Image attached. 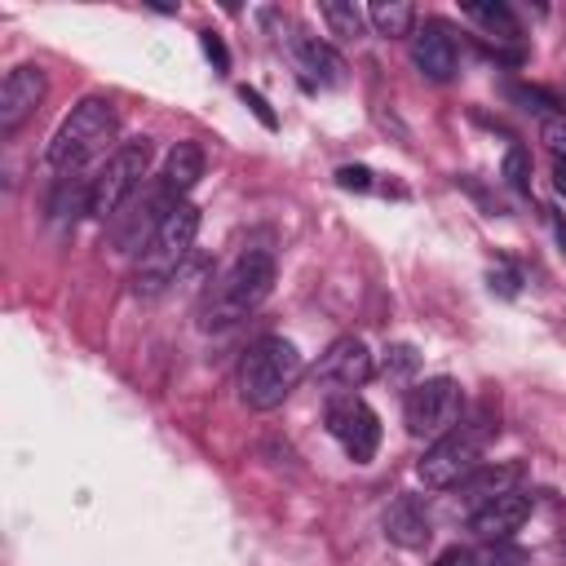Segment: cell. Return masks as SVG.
Masks as SVG:
<instances>
[{
    "mask_svg": "<svg viewBox=\"0 0 566 566\" xmlns=\"http://www.w3.org/2000/svg\"><path fill=\"white\" fill-rule=\"evenodd\" d=\"M274 256L252 248V252H239L203 292L199 301V327L203 332H221V327H234L239 318H248L270 292H274Z\"/></svg>",
    "mask_w": 566,
    "mask_h": 566,
    "instance_id": "obj_1",
    "label": "cell"
},
{
    "mask_svg": "<svg viewBox=\"0 0 566 566\" xmlns=\"http://www.w3.org/2000/svg\"><path fill=\"white\" fill-rule=\"evenodd\" d=\"M301 376H305L301 349H296L292 340H283V336H261V340L248 349L243 367H239V394H243L248 407L274 411V407L287 402V394L296 389Z\"/></svg>",
    "mask_w": 566,
    "mask_h": 566,
    "instance_id": "obj_2",
    "label": "cell"
},
{
    "mask_svg": "<svg viewBox=\"0 0 566 566\" xmlns=\"http://www.w3.org/2000/svg\"><path fill=\"white\" fill-rule=\"evenodd\" d=\"M115 128H119L115 106H111L106 97H84V102L57 124V133H53V142H49V150H44L49 168L62 172V177H66V172H80L93 155L106 150V142L115 137Z\"/></svg>",
    "mask_w": 566,
    "mask_h": 566,
    "instance_id": "obj_3",
    "label": "cell"
},
{
    "mask_svg": "<svg viewBox=\"0 0 566 566\" xmlns=\"http://www.w3.org/2000/svg\"><path fill=\"white\" fill-rule=\"evenodd\" d=\"M195 234H199V208H195V203H177V208L164 217V226L155 230L150 248L142 252L137 274H133V292H137V296H159V292L177 279L181 261L190 256Z\"/></svg>",
    "mask_w": 566,
    "mask_h": 566,
    "instance_id": "obj_4",
    "label": "cell"
},
{
    "mask_svg": "<svg viewBox=\"0 0 566 566\" xmlns=\"http://www.w3.org/2000/svg\"><path fill=\"white\" fill-rule=\"evenodd\" d=\"M491 433H495V424H491V420H464V424H455L451 433L433 438V442H429V451H424V455H420V464H416L420 482H424L429 491L460 486V482L482 464V451H486Z\"/></svg>",
    "mask_w": 566,
    "mask_h": 566,
    "instance_id": "obj_5",
    "label": "cell"
},
{
    "mask_svg": "<svg viewBox=\"0 0 566 566\" xmlns=\"http://www.w3.org/2000/svg\"><path fill=\"white\" fill-rule=\"evenodd\" d=\"M150 155H155L150 137H133V142L115 146V150L106 155V164L93 172L88 217L111 221V217H115V212L137 195V186H142V177H146V168H150Z\"/></svg>",
    "mask_w": 566,
    "mask_h": 566,
    "instance_id": "obj_6",
    "label": "cell"
},
{
    "mask_svg": "<svg viewBox=\"0 0 566 566\" xmlns=\"http://www.w3.org/2000/svg\"><path fill=\"white\" fill-rule=\"evenodd\" d=\"M177 203H186V199H177L164 181H159L155 190H137V195L106 221V243H111V252H119V256L146 252L150 239H155V230L164 226V217H168Z\"/></svg>",
    "mask_w": 566,
    "mask_h": 566,
    "instance_id": "obj_7",
    "label": "cell"
},
{
    "mask_svg": "<svg viewBox=\"0 0 566 566\" xmlns=\"http://www.w3.org/2000/svg\"><path fill=\"white\" fill-rule=\"evenodd\" d=\"M464 411V394L451 376H429L420 385H411L407 402H402V420L411 438H442L460 424Z\"/></svg>",
    "mask_w": 566,
    "mask_h": 566,
    "instance_id": "obj_8",
    "label": "cell"
},
{
    "mask_svg": "<svg viewBox=\"0 0 566 566\" xmlns=\"http://www.w3.org/2000/svg\"><path fill=\"white\" fill-rule=\"evenodd\" d=\"M327 429L345 447L354 464H367L380 447V416L358 398V394H336L327 402Z\"/></svg>",
    "mask_w": 566,
    "mask_h": 566,
    "instance_id": "obj_9",
    "label": "cell"
},
{
    "mask_svg": "<svg viewBox=\"0 0 566 566\" xmlns=\"http://www.w3.org/2000/svg\"><path fill=\"white\" fill-rule=\"evenodd\" d=\"M44 93H49L44 66H35V62L13 66V71L4 75V84H0V133L13 137V133L35 115V106L44 102Z\"/></svg>",
    "mask_w": 566,
    "mask_h": 566,
    "instance_id": "obj_10",
    "label": "cell"
},
{
    "mask_svg": "<svg viewBox=\"0 0 566 566\" xmlns=\"http://www.w3.org/2000/svg\"><path fill=\"white\" fill-rule=\"evenodd\" d=\"M371 376H376V358L358 336H336L314 363V380L336 385V389H358Z\"/></svg>",
    "mask_w": 566,
    "mask_h": 566,
    "instance_id": "obj_11",
    "label": "cell"
},
{
    "mask_svg": "<svg viewBox=\"0 0 566 566\" xmlns=\"http://www.w3.org/2000/svg\"><path fill=\"white\" fill-rule=\"evenodd\" d=\"M411 62H416V71H420L424 80L447 84V80L455 75V66H460V49H455L451 27L438 22V18L420 22V27L411 31Z\"/></svg>",
    "mask_w": 566,
    "mask_h": 566,
    "instance_id": "obj_12",
    "label": "cell"
},
{
    "mask_svg": "<svg viewBox=\"0 0 566 566\" xmlns=\"http://www.w3.org/2000/svg\"><path fill=\"white\" fill-rule=\"evenodd\" d=\"M526 517H531V495L509 491V495H495V500L478 504V509L469 513V531H473L478 539H509Z\"/></svg>",
    "mask_w": 566,
    "mask_h": 566,
    "instance_id": "obj_13",
    "label": "cell"
},
{
    "mask_svg": "<svg viewBox=\"0 0 566 566\" xmlns=\"http://www.w3.org/2000/svg\"><path fill=\"white\" fill-rule=\"evenodd\" d=\"M385 535L398 544V548H424L429 535H433V517L424 509L420 495H398L389 509H385Z\"/></svg>",
    "mask_w": 566,
    "mask_h": 566,
    "instance_id": "obj_14",
    "label": "cell"
},
{
    "mask_svg": "<svg viewBox=\"0 0 566 566\" xmlns=\"http://www.w3.org/2000/svg\"><path fill=\"white\" fill-rule=\"evenodd\" d=\"M522 478H526V464H522V460H482V464L460 482V491H464V500L478 509V504H486V500H495V495L517 491Z\"/></svg>",
    "mask_w": 566,
    "mask_h": 566,
    "instance_id": "obj_15",
    "label": "cell"
},
{
    "mask_svg": "<svg viewBox=\"0 0 566 566\" xmlns=\"http://www.w3.org/2000/svg\"><path fill=\"white\" fill-rule=\"evenodd\" d=\"M296 62H301L305 80L318 84V88L345 84V57L327 40H296Z\"/></svg>",
    "mask_w": 566,
    "mask_h": 566,
    "instance_id": "obj_16",
    "label": "cell"
},
{
    "mask_svg": "<svg viewBox=\"0 0 566 566\" xmlns=\"http://www.w3.org/2000/svg\"><path fill=\"white\" fill-rule=\"evenodd\" d=\"M199 177H203V146H199V142H177V146L164 155L159 181L181 199L186 190H195Z\"/></svg>",
    "mask_w": 566,
    "mask_h": 566,
    "instance_id": "obj_17",
    "label": "cell"
},
{
    "mask_svg": "<svg viewBox=\"0 0 566 566\" xmlns=\"http://www.w3.org/2000/svg\"><path fill=\"white\" fill-rule=\"evenodd\" d=\"M464 13L495 40H517L522 27H517V13L504 4V0H478V4H464Z\"/></svg>",
    "mask_w": 566,
    "mask_h": 566,
    "instance_id": "obj_18",
    "label": "cell"
},
{
    "mask_svg": "<svg viewBox=\"0 0 566 566\" xmlns=\"http://www.w3.org/2000/svg\"><path fill=\"white\" fill-rule=\"evenodd\" d=\"M367 18H371V27H376L380 35H389V40L416 31V9H411L407 0H371Z\"/></svg>",
    "mask_w": 566,
    "mask_h": 566,
    "instance_id": "obj_19",
    "label": "cell"
},
{
    "mask_svg": "<svg viewBox=\"0 0 566 566\" xmlns=\"http://www.w3.org/2000/svg\"><path fill=\"white\" fill-rule=\"evenodd\" d=\"M526 548L513 539H482V548L469 553V566H526Z\"/></svg>",
    "mask_w": 566,
    "mask_h": 566,
    "instance_id": "obj_20",
    "label": "cell"
},
{
    "mask_svg": "<svg viewBox=\"0 0 566 566\" xmlns=\"http://www.w3.org/2000/svg\"><path fill=\"white\" fill-rule=\"evenodd\" d=\"M323 22L332 27V35H340V40H358L363 35V13L349 4V0H323Z\"/></svg>",
    "mask_w": 566,
    "mask_h": 566,
    "instance_id": "obj_21",
    "label": "cell"
},
{
    "mask_svg": "<svg viewBox=\"0 0 566 566\" xmlns=\"http://www.w3.org/2000/svg\"><path fill=\"white\" fill-rule=\"evenodd\" d=\"M416 367H420V349L407 345V340L389 345L385 358H380V376H385V380H407V376H416Z\"/></svg>",
    "mask_w": 566,
    "mask_h": 566,
    "instance_id": "obj_22",
    "label": "cell"
},
{
    "mask_svg": "<svg viewBox=\"0 0 566 566\" xmlns=\"http://www.w3.org/2000/svg\"><path fill=\"white\" fill-rule=\"evenodd\" d=\"M500 172H504V181H509V190H517V195H526L531 190V155H526V146H509L504 150V164H500Z\"/></svg>",
    "mask_w": 566,
    "mask_h": 566,
    "instance_id": "obj_23",
    "label": "cell"
},
{
    "mask_svg": "<svg viewBox=\"0 0 566 566\" xmlns=\"http://www.w3.org/2000/svg\"><path fill=\"white\" fill-rule=\"evenodd\" d=\"M509 97L522 102L526 111H553V106H562L548 88H535V84H509Z\"/></svg>",
    "mask_w": 566,
    "mask_h": 566,
    "instance_id": "obj_24",
    "label": "cell"
},
{
    "mask_svg": "<svg viewBox=\"0 0 566 566\" xmlns=\"http://www.w3.org/2000/svg\"><path fill=\"white\" fill-rule=\"evenodd\" d=\"M539 142L553 150V164H566V115H548L539 128Z\"/></svg>",
    "mask_w": 566,
    "mask_h": 566,
    "instance_id": "obj_25",
    "label": "cell"
},
{
    "mask_svg": "<svg viewBox=\"0 0 566 566\" xmlns=\"http://www.w3.org/2000/svg\"><path fill=\"white\" fill-rule=\"evenodd\" d=\"M486 279H491V292H500V296H517V283H522V274H517L509 261H495Z\"/></svg>",
    "mask_w": 566,
    "mask_h": 566,
    "instance_id": "obj_26",
    "label": "cell"
},
{
    "mask_svg": "<svg viewBox=\"0 0 566 566\" xmlns=\"http://www.w3.org/2000/svg\"><path fill=\"white\" fill-rule=\"evenodd\" d=\"M239 97H243V102H248V106H252V115H256V119H261V128H270V133H274V128H279V115H274V111H270V102H265V97H261V93H256V88H252V84H243V88H239Z\"/></svg>",
    "mask_w": 566,
    "mask_h": 566,
    "instance_id": "obj_27",
    "label": "cell"
},
{
    "mask_svg": "<svg viewBox=\"0 0 566 566\" xmlns=\"http://www.w3.org/2000/svg\"><path fill=\"white\" fill-rule=\"evenodd\" d=\"M199 44H203V53H208V62L217 71H230V49H226V40L217 31H199Z\"/></svg>",
    "mask_w": 566,
    "mask_h": 566,
    "instance_id": "obj_28",
    "label": "cell"
},
{
    "mask_svg": "<svg viewBox=\"0 0 566 566\" xmlns=\"http://www.w3.org/2000/svg\"><path fill=\"white\" fill-rule=\"evenodd\" d=\"M336 186H345V190H371V172L363 164H345V168H336Z\"/></svg>",
    "mask_w": 566,
    "mask_h": 566,
    "instance_id": "obj_29",
    "label": "cell"
},
{
    "mask_svg": "<svg viewBox=\"0 0 566 566\" xmlns=\"http://www.w3.org/2000/svg\"><path fill=\"white\" fill-rule=\"evenodd\" d=\"M553 186L557 195H566V164H553Z\"/></svg>",
    "mask_w": 566,
    "mask_h": 566,
    "instance_id": "obj_30",
    "label": "cell"
}]
</instances>
